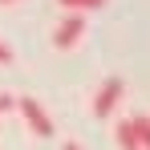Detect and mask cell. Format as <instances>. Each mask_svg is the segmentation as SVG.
<instances>
[{"mask_svg": "<svg viewBox=\"0 0 150 150\" xmlns=\"http://www.w3.org/2000/svg\"><path fill=\"white\" fill-rule=\"evenodd\" d=\"M16 110H21L25 126L37 134V138H53V118H49V110H45L37 98H16Z\"/></svg>", "mask_w": 150, "mask_h": 150, "instance_id": "6da1fadb", "label": "cell"}, {"mask_svg": "<svg viewBox=\"0 0 150 150\" xmlns=\"http://www.w3.org/2000/svg\"><path fill=\"white\" fill-rule=\"evenodd\" d=\"M122 93H126L122 77H105V81H101V89L93 93V114H98V118H110V114L118 110V101H122Z\"/></svg>", "mask_w": 150, "mask_h": 150, "instance_id": "7a4b0ae2", "label": "cell"}, {"mask_svg": "<svg viewBox=\"0 0 150 150\" xmlns=\"http://www.w3.org/2000/svg\"><path fill=\"white\" fill-rule=\"evenodd\" d=\"M81 33H85V16L81 12H65L61 25L53 28V45L57 49H73L77 41H81Z\"/></svg>", "mask_w": 150, "mask_h": 150, "instance_id": "3957f363", "label": "cell"}, {"mask_svg": "<svg viewBox=\"0 0 150 150\" xmlns=\"http://www.w3.org/2000/svg\"><path fill=\"white\" fill-rule=\"evenodd\" d=\"M114 138H118V146H122V150H138V138H134V126H130V118H122V122L114 126Z\"/></svg>", "mask_w": 150, "mask_h": 150, "instance_id": "277c9868", "label": "cell"}, {"mask_svg": "<svg viewBox=\"0 0 150 150\" xmlns=\"http://www.w3.org/2000/svg\"><path fill=\"white\" fill-rule=\"evenodd\" d=\"M130 126H134L138 150H150V114H138V118H130Z\"/></svg>", "mask_w": 150, "mask_h": 150, "instance_id": "5b68a950", "label": "cell"}, {"mask_svg": "<svg viewBox=\"0 0 150 150\" xmlns=\"http://www.w3.org/2000/svg\"><path fill=\"white\" fill-rule=\"evenodd\" d=\"M61 8H69V12H89V8H101L105 0H57Z\"/></svg>", "mask_w": 150, "mask_h": 150, "instance_id": "8992f818", "label": "cell"}, {"mask_svg": "<svg viewBox=\"0 0 150 150\" xmlns=\"http://www.w3.org/2000/svg\"><path fill=\"white\" fill-rule=\"evenodd\" d=\"M4 110H16V98H12V93H0V114H4Z\"/></svg>", "mask_w": 150, "mask_h": 150, "instance_id": "52a82bcc", "label": "cell"}, {"mask_svg": "<svg viewBox=\"0 0 150 150\" xmlns=\"http://www.w3.org/2000/svg\"><path fill=\"white\" fill-rule=\"evenodd\" d=\"M0 65H12V49H8L4 41H0Z\"/></svg>", "mask_w": 150, "mask_h": 150, "instance_id": "ba28073f", "label": "cell"}, {"mask_svg": "<svg viewBox=\"0 0 150 150\" xmlns=\"http://www.w3.org/2000/svg\"><path fill=\"white\" fill-rule=\"evenodd\" d=\"M61 150H81V146H77V142H65V146H61Z\"/></svg>", "mask_w": 150, "mask_h": 150, "instance_id": "9c48e42d", "label": "cell"}, {"mask_svg": "<svg viewBox=\"0 0 150 150\" xmlns=\"http://www.w3.org/2000/svg\"><path fill=\"white\" fill-rule=\"evenodd\" d=\"M0 4H16V0H0Z\"/></svg>", "mask_w": 150, "mask_h": 150, "instance_id": "30bf717a", "label": "cell"}]
</instances>
